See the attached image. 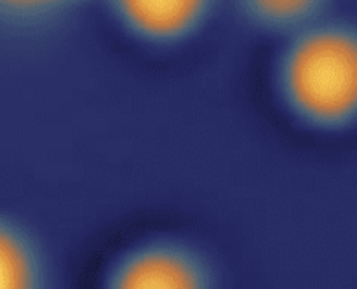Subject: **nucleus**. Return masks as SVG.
<instances>
[{
    "label": "nucleus",
    "instance_id": "1",
    "mask_svg": "<svg viewBox=\"0 0 357 289\" xmlns=\"http://www.w3.org/2000/svg\"><path fill=\"white\" fill-rule=\"evenodd\" d=\"M286 104L324 129L352 122L357 107V40L352 24L326 17L289 37L278 68Z\"/></svg>",
    "mask_w": 357,
    "mask_h": 289
},
{
    "label": "nucleus",
    "instance_id": "2",
    "mask_svg": "<svg viewBox=\"0 0 357 289\" xmlns=\"http://www.w3.org/2000/svg\"><path fill=\"white\" fill-rule=\"evenodd\" d=\"M107 289H211V275L190 247L152 240L117 261Z\"/></svg>",
    "mask_w": 357,
    "mask_h": 289
},
{
    "label": "nucleus",
    "instance_id": "3",
    "mask_svg": "<svg viewBox=\"0 0 357 289\" xmlns=\"http://www.w3.org/2000/svg\"><path fill=\"white\" fill-rule=\"evenodd\" d=\"M216 0H110L119 23L152 44L190 37L215 9Z\"/></svg>",
    "mask_w": 357,
    "mask_h": 289
},
{
    "label": "nucleus",
    "instance_id": "4",
    "mask_svg": "<svg viewBox=\"0 0 357 289\" xmlns=\"http://www.w3.org/2000/svg\"><path fill=\"white\" fill-rule=\"evenodd\" d=\"M0 289H49L47 272L31 237L0 218Z\"/></svg>",
    "mask_w": 357,
    "mask_h": 289
},
{
    "label": "nucleus",
    "instance_id": "5",
    "mask_svg": "<svg viewBox=\"0 0 357 289\" xmlns=\"http://www.w3.org/2000/svg\"><path fill=\"white\" fill-rule=\"evenodd\" d=\"M241 13L255 26L293 35L326 19L337 0H237Z\"/></svg>",
    "mask_w": 357,
    "mask_h": 289
},
{
    "label": "nucleus",
    "instance_id": "6",
    "mask_svg": "<svg viewBox=\"0 0 357 289\" xmlns=\"http://www.w3.org/2000/svg\"><path fill=\"white\" fill-rule=\"evenodd\" d=\"M82 0H0V17L10 21H40L72 9Z\"/></svg>",
    "mask_w": 357,
    "mask_h": 289
}]
</instances>
